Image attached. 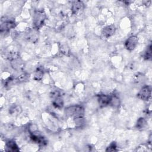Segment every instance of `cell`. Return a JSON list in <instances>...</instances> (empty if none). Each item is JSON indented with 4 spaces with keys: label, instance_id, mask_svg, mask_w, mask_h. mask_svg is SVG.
<instances>
[{
    "label": "cell",
    "instance_id": "12",
    "mask_svg": "<svg viewBox=\"0 0 152 152\" xmlns=\"http://www.w3.org/2000/svg\"><path fill=\"white\" fill-rule=\"evenodd\" d=\"M7 151H18L19 148L16 142L13 140H9L6 142Z\"/></svg>",
    "mask_w": 152,
    "mask_h": 152
},
{
    "label": "cell",
    "instance_id": "20",
    "mask_svg": "<svg viewBox=\"0 0 152 152\" xmlns=\"http://www.w3.org/2000/svg\"><path fill=\"white\" fill-rule=\"evenodd\" d=\"M106 151H117V145L115 142H112L106 149Z\"/></svg>",
    "mask_w": 152,
    "mask_h": 152
},
{
    "label": "cell",
    "instance_id": "5",
    "mask_svg": "<svg viewBox=\"0 0 152 152\" xmlns=\"http://www.w3.org/2000/svg\"><path fill=\"white\" fill-rule=\"evenodd\" d=\"M138 42V39L137 36L132 35L129 36L125 42V48L129 50H133L137 46Z\"/></svg>",
    "mask_w": 152,
    "mask_h": 152
},
{
    "label": "cell",
    "instance_id": "2",
    "mask_svg": "<svg viewBox=\"0 0 152 152\" xmlns=\"http://www.w3.org/2000/svg\"><path fill=\"white\" fill-rule=\"evenodd\" d=\"M46 18V14L43 10H39L36 11L34 13L33 19V28L37 30L41 28L44 24Z\"/></svg>",
    "mask_w": 152,
    "mask_h": 152
},
{
    "label": "cell",
    "instance_id": "1",
    "mask_svg": "<svg viewBox=\"0 0 152 152\" xmlns=\"http://www.w3.org/2000/svg\"><path fill=\"white\" fill-rule=\"evenodd\" d=\"M65 113L66 116L71 117L73 119L84 117V109L83 107L80 105H74L65 108Z\"/></svg>",
    "mask_w": 152,
    "mask_h": 152
},
{
    "label": "cell",
    "instance_id": "14",
    "mask_svg": "<svg viewBox=\"0 0 152 152\" xmlns=\"http://www.w3.org/2000/svg\"><path fill=\"white\" fill-rule=\"evenodd\" d=\"M110 99L109 105H111L115 107H118L120 104V100L119 97L115 94H113L112 95H110Z\"/></svg>",
    "mask_w": 152,
    "mask_h": 152
},
{
    "label": "cell",
    "instance_id": "15",
    "mask_svg": "<svg viewBox=\"0 0 152 152\" xmlns=\"http://www.w3.org/2000/svg\"><path fill=\"white\" fill-rule=\"evenodd\" d=\"M44 74V71L42 67H39L36 69L34 73V80L36 81H39L41 80L43 78Z\"/></svg>",
    "mask_w": 152,
    "mask_h": 152
},
{
    "label": "cell",
    "instance_id": "7",
    "mask_svg": "<svg viewBox=\"0 0 152 152\" xmlns=\"http://www.w3.org/2000/svg\"><path fill=\"white\" fill-rule=\"evenodd\" d=\"M26 39L31 43H36L39 39L38 30L33 28L29 29L26 34Z\"/></svg>",
    "mask_w": 152,
    "mask_h": 152
},
{
    "label": "cell",
    "instance_id": "6",
    "mask_svg": "<svg viewBox=\"0 0 152 152\" xmlns=\"http://www.w3.org/2000/svg\"><path fill=\"white\" fill-rule=\"evenodd\" d=\"M16 26V24L13 20H5L1 24L0 31L1 33H7L9 32L11 29L14 28Z\"/></svg>",
    "mask_w": 152,
    "mask_h": 152
},
{
    "label": "cell",
    "instance_id": "11",
    "mask_svg": "<svg viewBox=\"0 0 152 152\" xmlns=\"http://www.w3.org/2000/svg\"><path fill=\"white\" fill-rule=\"evenodd\" d=\"M83 3L80 1H73L71 5V11L73 14H77L83 8Z\"/></svg>",
    "mask_w": 152,
    "mask_h": 152
},
{
    "label": "cell",
    "instance_id": "18",
    "mask_svg": "<svg viewBox=\"0 0 152 152\" xmlns=\"http://www.w3.org/2000/svg\"><path fill=\"white\" fill-rule=\"evenodd\" d=\"M144 80H145L144 75L141 73H137L134 77L135 82H136L138 84L142 83Z\"/></svg>",
    "mask_w": 152,
    "mask_h": 152
},
{
    "label": "cell",
    "instance_id": "4",
    "mask_svg": "<svg viewBox=\"0 0 152 152\" xmlns=\"http://www.w3.org/2000/svg\"><path fill=\"white\" fill-rule=\"evenodd\" d=\"M151 94V88L150 86L145 85L140 89L137 94V97L142 100L148 101Z\"/></svg>",
    "mask_w": 152,
    "mask_h": 152
},
{
    "label": "cell",
    "instance_id": "19",
    "mask_svg": "<svg viewBox=\"0 0 152 152\" xmlns=\"http://www.w3.org/2000/svg\"><path fill=\"white\" fill-rule=\"evenodd\" d=\"M29 78V74L27 73H23L18 75V77L16 78L17 82H23L26 81Z\"/></svg>",
    "mask_w": 152,
    "mask_h": 152
},
{
    "label": "cell",
    "instance_id": "10",
    "mask_svg": "<svg viewBox=\"0 0 152 152\" xmlns=\"http://www.w3.org/2000/svg\"><path fill=\"white\" fill-rule=\"evenodd\" d=\"M110 95L100 94L97 96V100L99 106L102 107H106L110 104Z\"/></svg>",
    "mask_w": 152,
    "mask_h": 152
},
{
    "label": "cell",
    "instance_id": "8",
    "mask_svg": "<svg viewBox=\"0 0 152 152\" xmlns=\"http://www.w3.org/2000/svg\"><path fill=\"white\" fill-rule=\"evenodd\" d=\"M30 138L33 142L37 143L40 145L43 146L47 144V141L45 138L40 134H37L35 132H31L30 134Z\"/></svg>",
    "mask_w": 152,
    "mask_h": 152
},
{
    "label": "cell",
    "instance_id": "16",
    "mask_svg": "<svg viewBox=\"0 0 152 152\" xmlns=\"http://www.w3.org/2000/svg\"><path fill=\"white\" fill-rule=\"evenodd\" d=\"M146 125H147V122L145 119L142 117H141L137 120L135 126L137 129L139 130H142L146 126Z\"/></svg>",
    "mask_w": 152,
    "mask_h": 152
},
{
    "label": "cell",
    "instance_id": "3",
    "mask_svg": "<svg viewBox=\"0 0 152 152\" xmlns=\"http://www.w3.org/2000/svg\"><path fill=\"white\" fill-rule=\"evenodd\" d=\"M8 59L11 61L12 67L16 71H21L24 68V63L20 58L19 55L16 53H11L8 56Z\"/></svg>",
    "mask_w": 152,
    "mask_h": 152
},
{
    "label": "cell",
    "instance_id": "13",
    "mask_svg": "<svg viewBox=\"0 0 152 152\" xmlns=\"http://www.w3.org/2000/svg\"><path fill=\"white\" fill-rule=\"evenodd\" d=\"M53 99V100L52 103L55 107L58 109H61L64 106V101L60 95L55 97Z\"/></svg>",
    "mask_w": 152,
    "mask_h": 152
},
{
    "label": "cell",
    "instance_id": "17",
    "mask_svg": "<svg viewBox=\"0 0 152 152\" xmlns=\"http://www.w3.org/2000/svg\"><path fill=\"white\" fill-rule=\"evenodd\" d=\"M143 58L144 59L150 61L151 59V43L147 46L143 54Z\"/></svg>",
    "mask_w": 152,
    "mask_h": 152
},
{
    "label": "cell",
    "instance_id": "9",
    "mask_svg": "<svg viewBox=\"0 0 152 152\" xmlns=\"http://www.w3.org/2000/svg\"><path fill=\"white\" fill-rule=\"evenodd\" d=\"M116 30V27L114 25H108L103 27L102 31V35L103 37L109 38L114 34Z\"/></svg>",
    "mask_w": 152,
    "mask_h": 152
},
{
    "label": "cell",
    "instance_id": "21",
    "mask_svg": "<svg viewBox=\"0 0 152 152\" xmlns=\"http://www.w3.org/2000/svg\"><path fill=\"white\" fill-rule=\"evenodd\" d=\"M61 50L62 52V53H63L65 55H68L69 53V49L68 48V46L66 45H62L61 48Z\"/></svg>",
    "mask_w": 152,
    "mask_h": 152
}]
</instances>
